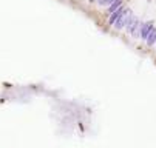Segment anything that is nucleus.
<instances>
[{"instance_id": "1", "label": "nucleus", "mask_w": 156, "mask_h": 148, "mask_svg": "<svg viewBox=\"0 0 156 148\" xmlns=\"http://www.w3.org/2000/svg\"><path fill=\"white\" fill-rule=\"evenodd\" d=\"M130 22H131V15H128V11H125V9H124V11L121 12V15L116 19V22H115L113 25H115V28L121 29V28L127 26Z\"/></svg>"}, {"instance_id": "3", "label": "nucleus", "mask_w": 156, "mask_h": 148, "mask_svg": "<svg viewBox=\"0 0 156 148\" xmlns=\"http://www.w3.org/2000/svg\"><path fill=\"white\" fill-rule=\"evenodd\" d=\"M122 11H124V9H122V8H119V9H116L115 12H111V15H110V23H115V22H116V19L121 15V12H122Z\"/></svg>"}, {"instance_id": "5", "label": "nucleus", "mask_w": 156, "mask_h": 148, "mask_svg": "<svg viewBox=\"0 0 156 148\" xmlns=\"http://www.w3.org/2000/svg\"><path fill=\"white\" fill-rule=\"evenodd\" d=\"M121 8V0H116V2H113L111 3V6H110V11L108 12H115L116 9H119Z\"/></svg>"}, {"instance_id": "6", "label": "nucleus", "mask_w": 156, "mask_h": 148, "mask_svg": "<svg viewBox=\"0 0 156 148\" xmlns=\"http://www.w3.org/2000/svg\"><path fill=\"white\" fill-rule=\"evenodd\" d=\"M113 2H116V0H99L101 5H111Z\"/></svg>"}, {"instance_id": "2", "label": "nucleus", "mask_w": 156, "mask_h": 148, "mask_svg": "<svg viewBox=\"0 0 156 148\" xmlns=\"http://www.w3.org/2000/svg\"><path fill=\"white\" fill-rule=\"evenodd\" d=\"M151 25H153V23H151V22H148V23H145V25L142 26V29H141V37H142V39H147V36H148V34H150V31L153 29V28H151Z\"/></svg>"}, {"instance_id": "4", "label": "nucleus", "mask_w": 156, "mask_h": 148, "mask_svg": "<svg viewBox=\"0 0 156 148\" xmlns=\"http://www.w3.org/2000/svg\"><path fill=\"white\" fill-rule=\"evenodd\" d=\"M154 40H156V29H151L150 34L147 36V43H148V45H153Z\"/></svg>"}]
</instances>
